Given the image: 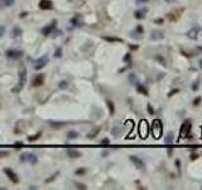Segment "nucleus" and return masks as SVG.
I'll use <instances>...</instances> for the list:
<instances>
[{"label":"nucleus","instance_id":"obj_13","mask_svg":"<svg viewBox=\"0 0 202 190\" xmlns=\"http://www.w3.org/2000/svg\"><path fill=\"white\" fill-rule=\"evenodd\" d=\"M53 8V4L51 0H41L39 3V9L41 10H49Z\"/></svg>","mask_w":202,"mask_h":190},{"label":"nucleus","instance_id":"obj_28","mask_svg":"<svg viewBox=\"0 0 202 190\" xmlns=\"http://www.w3.org/2000/svg\"><path fill=\"white\" fill-rule=\"evenodd\" d=\"M200 88V79H197L193 84H192V86H191V89H192V91H197V89Z\"/></svg>","mask_w":202,"mask_h":190},{"label":"nucleus","instance_id":"obj_40","mask_svg":"<svg viewBox=\"0 0 202 190\" xmlns=\"http://www.w3.org/2000/svg\"><path fill=\"white\" fill-rule=\"evenodd\" d=\"M154 23L161 25V24H163V23H164V19H163V18H157V19H154Z\"/></svg>","mask_w":202,"mask_h":190},{"label":"nucleus","instance_id":"obj_8","mask_svg":"<svg viewBox=\"0 0 202 190\" xmlns=\"http://www.w3.org/2000/svg\"><path fill=\"white\" fill-rule=\"evenodd\" d=\"M56 27H57V20H52V23L49 25H46L44 28H42L41 33L43 36H49L51 33H53V30L56 29Z\"/></svg>","mask_w":202,"mask_h":190},{"label":"nucleus","instance_id":"obj_27","mask_svg":"<svg viewBox=\"0 0 202 190\" xmlns=\"http://www.w3.org/2000/svg\"><path fill=\"white\" fill-rule=\"evenodd\" d=\"M129 80H130V82H133V85H138L139 84V81H138V79H136V76L134 75V73H130L129 75Z\"/></svg>","mask_w":202,"mask_h":190},{"label":"nucleus","instance_id":"obj_11","mask_svg":"<svg viewBox=\"0 0 202 190\" xmlns=\"http://www.w3.org/2000/svg\"><path fill=\"white\" fill-rule=\"evenodd\" d=\"M129 158H130V161L135 165L136 168H140V170H142V168H144V161H143L140 157H138V156H130Z\"/></svg>","mask_w":202,"mask_h":190},{"label":"nucleus","instance_id":"obj_50","mask_svg":"<svg viewBox=\"0 0 202 190\" xmlns=\"http://www.w3.org/2000/svg\"><path fill=\"white\" fill-rule=\"evenodd\" d=\"M27 14H28V13H27V12H23L22 14H20V18H24V17H25V15H27Z\"/></svg>","mask_w":202,"mask_h":190},{"label":"nucleus","instance_id":"obj_44","mask_svg":"<svg viewBox=\"0 0 202 190\" xmlns=\"http://www.w3.org/2000/svg\"><path fill=\"white\" fill-rule=\"evenodd\" d=\"M176 93H179V89H174V90L169 91V93H168V96H172V95H174Z\"/></svg>","mask_w":202,"mask_h":190},{"label":"nucleus","instance_id":"obj_9","mask_svg":"<svg viewBox=\"0 0 202 190\" xmlns=\"http://www.w3.org/2000/svg\"><path fill=\"white\" fill-rule=\"evenodd\" d=\"M4 174L7 175L8 177H9V180L12 181L13 184H17L18 181H19V179H18V176H17V174H15L12 168H9V167H5L4 168Z\"/></svg>","mask_w":202,"mask_h":190},{"label":"nucleus","instance_id":"obj_56","mask_svg":"<svg viewBox=\"0 0 202 190\" xmlns=\"http://www.w3.org/2000/svg\"><path fill=\"white\" fill-rule=\"evenodd\" d=\"M201 189H202V186H201Z\"/></svg>","mask_w":202,"mask_h":190},{"label":"nucleus","instance_id":"obj_14","mask_svg":"<svg viewBox=\"0 0 202 190\" xmlns=\"http://www.w3.org/2000/svg\"><path fill=\"white\" fill-rule=\"evenodd\" d=\"M44 75H42V73H39V75H37L34 79H33V86H42L44 84Z\"/></svg>","mask_w":202,"mask_h":190},{"label":"nucleus","instance_id":"obj_41","mask_svg":"<svg viewBox=\"0 0 202 190\" xmlns=\"http://www.w3.org/2000/svg\"><path fill=\"white\" fill-rule=\"evenodd\" d=\"M147 110H148V113H149V114H154V109H153V107H152L150 104L147 105Z\"/></svg>","mask_w":202,"mask_h":190},{"label":"nucleus","instance_id":"obj_12","mask_svg":"<svg viewBox=\"0 0 202 190\" xmlns=\"http://www.w3.org/2000/svg\"><path fill=\"white\" fill-rule=\"evenodd\" d=\"M149 38L152 41H161V39L164 38V34H163V32H161V30H152Z\"/></svg>","mask_w":202,"mask_h":190},{"label":"nucleus","instance_id":"obj_23","mask_svg":"<svg viewBox=\"0 0 202 190\" xmlns=\"http://www.w3.org/2000/svg\"><path fill=\"white\" fill-rule=\"evenodd\" d=\"M20 34H22V29H20L19 27H14L13 30H12V37H13V38L20 37Z\"/></svg>","mask_w":202,"mask_h":190},{"label":"nucleus","instance_id":"obj_38","mask_svg":"<svg viewBox=\"0 0 202 190\" xmlns=\"http://www.w3.org/2000/svg\"><path fill=\"white\" fill-rule=\"evenodd\" d=\"M85 172H86V168H78V170H76V175H80V176H81V175H83V174Z\"/></svg>","mask_w":202,"mask_h":190},{"label":"nucleus","instance_id":"obj_19","mask_svg":"<svg viewBox=\"0 0 202 190\" xmlns=\"http://www.w3.org/2000/svg\"><path fill=\"white\" fill-rule=\"evenodd\" d=\"M136 90H138V93H140V94H143V95H145V96H147V95H149V93H148V89H147L144 85H142L140 82L136 85Z\"/></svg>","mask_w":202,"mask_h":190},{"label":"nucleus","instance_id":"obj_43","mask_svg":"<svg viewBox=\"0 0 202 190\" xmlns=\"http://www.w3.org/2000/svg\"><path fill=\"white\" fill-rule=\"evenodd\" d=\"M110 143V140L109 138H104L102 141H101V145H104V146H108Z\"/></svg>","mask_w":202,"mask_h":190},{"label":"nucleus","instance_id":"obj_21","mask_svg":"<svg viewBox=\"0 0 202 190\" xmlns=\"http://www.w3.org/2000/svg\"><path fill=\"white\" fill-rule=\"evenodd\" d=\"M76 138H78V132H76V131H70V132L67 133V140H68V141L76 140Z\"/></svg>","mask_w":202,"mask_h":190},{"label":"nucleus","instance_id":"obj_6","mask_svg":"<svg viewBox=\"0 0 202 190\" xmlns=\"http://www.w3.org/2000/svg\"><path fill=\"white\" fill-rule=\"evenodd\" d=\"M48 61H49V59H48V56H47V55L41 56L39 59H37V61L34 62V68H35V70H42L43 67L47 66Z\"/></svg>","mask_w":202,"mask_h":190},{"label":"nucleus","instance_id":"obj_51","mask_svg":"<svg viewBox=\"0 0 202 190\" xmlns=\"http://www.w3.org/2000/svg\"><path fill=\"white\" fill-rule=\"evenodd\" d=\"M108 155H109L108 151H102V156H108Z\"/></svg>","mask_w":202,"mask_h":190},{"label":"nucleus","instance_id":"obj_45","mask_svg":"<svg viewBox=\"0 0 202 190\" xmlns=\"http://www.w3.org/2000/svg\"><path fill=\"white\" fill-rule=\"evenodd\" d=\"M176 166H177L178 174H181V162H179V160H176Z\"/></svg>","mask_w":202,"mask_h":190},{"label":"nucleus","instance_id":"obj_47","mask_svg":"<svg viewBox=\"0 0 202 190\" xmlns=\"http://www.w3.org/2000/svg\"><path fill=\"white\" fill-rule=\"evenodd\" d=\"M8 155H9L8 151H0V157H5V156H8Z\"/></svg>","mask_w":202,"mask_h":190},{"label":"nucleus","instance_id":"obj_15","mask_svg":"<svg viewBox=\"0 0 202 190\" xmlns=\"http://www.w3.org/2000/svg\"><path fill=\"white\" fill-rule=\"evenodd\" d=\"M66 154H67L68 157H71V158H77V157L81 156V152L77 151V150H73V148H67Z\"/></svg>","mask_w":202,"mask_h":190},{"label":"nucleus","instance_id":"obj_25","mask_svg":"<svg viewBox=\"0 0 202 190\" xmlns=\"http://www.w3.org/2000/svg\"><path fill=\"white\" fill-rule=\"evenodd\" d=\"M106 105H108V108H109V113L113 115L115 113V105H114V103L111 102V100H108V102H106Z\"/></svg>","mask_w":202,"mask_h":190},{"label":"nucleus","instance_id":"obj_42","mask_svg":"<svg viewBox=\"0 0 202 190\" xmlns=\"http://www.w3.org/2000/svg\"><path fill=\"white\" fill-rule=\"evenodd\" d=\"M75 186H76L77 189H82V190H85V189H86V186H85L83 184H81V183H77V184H75Z\"/></svg>","mask_w":202,"mask_h":190},{"label":"nucleus","instance_id":"obj_39","mask_svg":"<svg viewBox=\"0 0 202 190\" xmlns=\"http://www.w3.org/2000/svg\"><path fill=\"white\" fill-rule=\"evenodd\" d=\"M5 30H7V29H5L4 25H0V38H3V37H4Z\"/></svg>","mask_w":202,"mask_h":190},{"label":"nucleus","instance_id":"obj_10","mask_svg":"<svg viewBox=\"0 0 202 190\" xmlns=\"http://www.w3.org/2000/svg\"><path fill=\"white\" fill-rule=\"evenodd\" d=\"M27 82V70L25 68H22V70L19 71V88L17 89V91H19L20 89H22Z\"/></svg>","mask_w":202,"mask_h":190},{"label":"nucleus","instance_id":"obj_31","mask_svg":"<svg viewBox=\"0 0 202 190\" xmlns=\"http://www.w3.org/2000/svg\"><path fill=\"white\" fill-rule=\"evenodd\" d=\"M55 57L56 59H61L62 57V48L61 47H58V48L55 51Z\"/></svg>","mask_w":202,"mask_h":190},{"label":"nucleus","instance_id":"obj_53","mask_svg":"<svg viewBox=\"0 0 202 190\" xmlns=\"http://www.w3.org/2000/svg\"><path fill=\"white\" fill-rule=\"evenodd\" d=\"M198 63H200V67L202 68V60H200V62H198Z\"/></svg>","mask_w":202,"mask_h":190},{"label":"nucleus","instance_id":"obj_4","mask_svg":"<svg viewBox=\"0 0 202 190\" xmlns=\"http://www.w3.org/2000/svg\"><path fill=\"white\" fill-rule=\"evenodd\" d=\"M23 55H24V52L20 50H8L5 52V56L9 60H19L23 57Z\"/></svg>","mask_w":202,"mask_h":190},{"label":"nucleus","instance_id":"obj_52","mask_svg":"<svg viewBox=\"0 0 202 190\" xmlns=\"http://www.w3.org/2000/svg\"><path fill=\"white\" fill-rule=\"evenodd\" d=\"M130 48H131V50H136L138 46H130Z\"/></svg>","mask_w":202,"mask_h":190},{"label":"nucleus","instance_id":"obj_35","mask_svg":"<svg viewBox=\"0 0 202 190\" xmlns=\"http://www.w3.org/2000/svg\"><path fill=\"white\" fill-rule=\"evenodd\" d=\"M39 137H41V132H39V133H37V134H34V136H30V137H28V141L33 142V141H35V140H38Z\"/></svg>","mask_w":202,"mask_h":190},{"label":"nucleus","instance_id":"obj_37","mask_svg":"<svg viewBox=\"0 0 202 190\" xmlns=\"http://www.w3.org/2000/svg\"><path fill=\"white\" fill-rule=\"evenodd\" d=\"M201 102H202V98H201V96H197V98H195V100H193L192 104L195 105V107H197V105H198Z\"/></svg>","mask_w":202,"mask_h":190},{"label":"nucleus","instance_id":"obj_2","mask_svg":"<svg viewBox=\"0 0 202 190\" xmlns=\"http://www.w3.org/2000/svg\"><path fill=\"white\" fill-rule=\"evenodd\" d=\"M191 128H192V120L191 119H186L184 122L181 125L179 129V138H187L191 133Z\"/></svg>","mask_w":202,"mask_h":190},{"label":"nucleus","instance_id":"obj_7","mask_svg":"<svg viewBox=\"0 0 202 190\" xmlns=\"http://www.w3.org/2000/svg\"><path fill=\"white\" fill-rule=\"evenodd\" d=\"M148 133H149V124L147 123V120H142L139 124V134L142 138H147Z\"/></svg>","mask_w":202,"mask_h":190},{"label":"nucleus","instance_id":"obj_29","mask_svg":"<svg viewBox=\"0 0 202 190\" xmlns=\"http://www.w3.org/2000/svg\"><path fill=\"white\" fill-rule=\"evenodd\" d=\"M70 23H71V27H77L78 24V17H73L71 20H70Z\"/></svg>","mask_w":202,"mask_h":190},{"label":"nucleus","instance_id":"obj_30","mask_svg":"<svg viewBox=\"0 0 202 190\" xmlns=\"http://www.w3.org/2000/svg\"><path fill=\"white\" fill-rule=\"evenodd\" d=\"M58 88L62 89V90H63V89H67L68 88V82L65 81V80H62V81H60V84H58Z\"/></svg>","mask_w":202,"mask_h":190},{"label":"nucleus","instance_id":"obj_49","mask_svg":"<svg viewBox=\"0 0 202 190\" xmlns=\"http://www.w3.org/2000/svg\"><path fill=\"white\" fill-rule=\"evenodd\" d=\"M129 60H130V53H128V55L124 56V61L126 62V61H129Z\"/></svg>","mask_w":202,"mask_h":190},{"label":"nucleus","instance_id":"obj_26","mask_svg":"<svg viewBox=\"0 0 202 190\" xmlns=\"http://www.w3.org/2000/svg\"><path fill=\"white\" fill-rule=\"evenodd\" d=\"M0 3L3 4V7H7V8H10V7H13L14 3H15V0H0Z\"/></svg>","mask_w":202,"mask_h":190},{"label":"nucleus","instance_id":"obj_16","mask_svg":"<svg viewBox=\"0 0 202 190\" xmlns=\"http://www.w3.org/2000/svg\"><path fill=\"white\" fill-rule=\"evenodd\" d=\"M198 32H201V28H198V27L192 28V29H189V30H188L187 36L189 37V38H192V39H197V37H198Z\"/></svg>","mask_w":202,"mask_h":190},{"label":"nucleus","instance_id":"obj_54","mask_svg":"<svg viewBox=\"0 0 202 190\" xmlns=\"http://www.w3.org/2000/svg\"><path fill=\"white\" fill-rule=\"evenodd\" d=\"M197 50H198V51H202V47H201V46H200V47H197Z\"/></svg>","mask_w":202,"mask_h":190},{"label":"nucleus","instance_id":"obj_46","mask_svg":"<svg viewBox=\"0 0 202 190\" xmlns=\"http://www.w3.org/2000/svg\"><path fill=\"white\" fill-rule=\"evenodd\" d=\"M14 147H15V148H22L23 143H22V142H17V143H14Z\"/></svg>","mask_w":202,"mask_h":190},{"label":"nucleus","instance_id":"obj_17","mask_svg":"<svg viewBox=\"0 0 202 190\" xmlns=\"http://www.w3.org/2000/svg\"><path fill=\"white\" fill-rule=\"evenodd\" d=\"M147 12H148L147 9L136 10V12L134 13V17H135L136 19H144V18H145V15H147Z\"/></svg>","mask_w":202,"mask_h":190},{"label":"nucleus","instance_id":"obj_20","mask_svg":"<svg viewBox=\"0 0 202 190\" xmlns=\"http://www.w3.org/2000/svg\"><path fill=\"white\" fill-rule=\"evenodd\" d=\"M99 133H100V128H99V127H95V128L87 134V138H88V140H94Z\"/></svg>","mask_w":202,"mask_h":190},{"label":"nucleus","instance_id":"obj_22","mask_svg":"<svg viewBox=\"0 0 202 190\" xmlns=\"http://www.w3.org/2000/svg\"><path fill=\"white\" fill-rule=\"evenodd\" d=\"M102 38L108 42H123V39L119 38V37H110V36H104Z\"/></svg>","mask_w":202,"mask_h":190},{"label":"nucleus","instance_id":"obj_18","mask_svg":"<svg viewBox=\"0 0 202 190\" xmlns=\"http://www.w3.org/2000/svg\"><path fill=\"white\" fill-rule=\"evenodd\" d=\"M173 141H174V137H173V133L171 132V133H168V134L166 136V138H164V142H166V145H167L168 147H171V146L173 145Z\"/></svg>","mask_w":202,"mask_h":190},{"label":"nucleus","instance_id":"obj_48","mask_svg":"<svg viewBox=\"0 0 202 190\" xmlns=\"http://www.w3.org/2000/svg\"><path fill=\"white\" fill-rule=\"evenodd\" d=\"M138 4H145V3H149V0H136Z\"/></svg>","mask_w":202,"mask_h":190},{"label":"nucleus","instance_id":"obj_24","mask_svg":"<svg viewBox=\"0 0 202 190\" xmlns=\"http://www.w3.org/2000/svg\"><path fill=\"white\" fill-rule=\"evenodd\" d=\"M49 125L53 127V128H61V127H63L66 123L65 122H55V120H49Z\"/></svg>","mask_w":202,"mask_h":190},{"label":"nucleus","instance_id":"obj_3","mask_svg":"<svg viewBox=\"0 0 202 190\" xmlns=\"http://www.w3.org/2000/svg\"><path fill=\"white\" fill-rule=\"evenodd\" d=\"M184 12V8L183 7H178L176 9H173L172 12H169L167 14V19L171 20V22H177V20L181 18V15Z\"/></svg>","mask_w":202,"mask_h":190},{"label":"nucleus","instance_id":"obj_1","mask_svg":"<svg viewBox=\"0 0 202 190\" xmlns=\"http://www.w3.org/2000/svg\"><path fill=\"white\" fill-rule=\"evenodd\" d=\"M150 129H152V133H153V136H154V138H156V140L161 138V136H162V133H163L162 120H161V119H154L153 122H152Z\"/></svg>","mask_w":202,"mask_h":190},{"label":"nucleus","instance_id":"obj_32","mask_svg":"<svg viewBox=\"0 0 202 190\" xmlns=\"http://www.w3.org/2000/svg\"><path fill=\"white\" fill-rule=\"evenodd\" d=\"M156 60L161 62L163 66H166V59H164L163 56H159V55H157V56H156Z\"/></svg>","mask_w":202,"mask_h":190},{"label":"nucleus","instance_id":"obj_5","mask_svg":"<svg viewBox=\"0 0 202 190\" xmlns=\"http://www.w3.org/2000/svg\"><path fill=\"white\" fill-rule=\"evenodd\" d=\"M20 161L22 162H29L32 165H35L38 162V158L34 154H30V152H25V154L20 155Z\"/></svg>","mask_w":202,"mask_h":190},{"label":"nucleus","instance_id":"obj_36","mask_svg":"<svg viewBox=\"0 0 202 190\" xmlns=\"http://www.w3.org/2000/svg\"><path fill=\"white\" fill-rule=\"evenodd\" d=\"M135 32H136V33H139V34L142 36L143 33H144V28H143L142 25H136V28H135Z\"/></svg>","mask_w":202,"mask_h":190},{"label":"nucleus","instance_id":"obj_34","mask_svg":"<svg viewBox=\"0 0 202 190\" xmlns=\"http://www.w3.org/2000/svg\"><path fill=\"white\" fill-rule=\"evenodd\" d=\"M120 132H121V129L119 128V127H114V128H113V131H111V133H113V134L116 137V136H119V133H120Z\"/></svg>","mask_w":202,"mask_h":190},{"label":"nucleus","instance_id":"obj_33","mask_svg":"<svg viewBox=\"0 0 202 190\" xmlns=\"http://www.w3.org/2000/svg\"><path fill=\"white\" fill-rule=\"evenodd\" d=\"M198 157H200V155L197 154V152H191V155H189V160H191V161H195V160H197Z\"/></svg>","mask_w":202,"mask_h":190},{"label":"nucleus","instance_id":"obj_55","mask_svg":"<svg viewBox=\"0 0 202 190\" xmlns=\"http://www.w3.org/2000/svg\"><path fill=\"white\" fill-rule=\"evenodd\" d=\"M201 138H202V134H201Z\"/></svg>","mask_w":202,"mask_h":190},{"label":"nucleus","instance_id":"obj_57","mask_svg":"<svg viewBox=\"0 0 202 190\" xmlns=\"http://www.w3.org/2000/svg\"><path fill=\"white\" fill-rule=\"evenodd\" d=\"M201 155H202V154H201Z\"/></svg>","mask_w":202,"mask_h":190}]
</instances>
